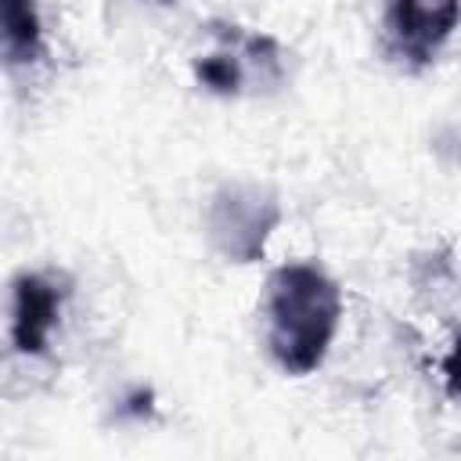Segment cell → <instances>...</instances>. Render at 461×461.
Instances as JSON below:
<instances>
[{
	"label": "cell",
	"mask_w": 461,
	"mask_h": 461,
	"mask_svg": "<svg viewBox=\"0 0 461 461\" xmlns=\"http://www.w3.org/2000/svg\"><path fill=\"white\" fill-rule=\"evenodd\" d=\"M342 317L339 285L310 267H277L267 281V342L288 375H310L324 364Z\"/></svg>",
	"instance_id": "6da1fadb"
},
{
	"label": "cell",
	"mask_w": 461,
	"mask_h": 461,
	"mask_svg": "<svg viewBox=\"0 0 461 461\" xmlns=\"http://www.w3.org/2000/svg\"><path fill=\"white\" fill-rule=\"evenodd\" d=\"M58 310H61V288L43 274H22L14 281V321H11L14 349L25 357L43 353L58 324Z\"/></svg>",
	"instance_id": "277c9868"
},
{
	"label": "cell",
	"mask_w": 461,
	"mask_h": 461,
	"mask_svg": "<svg viewBox=\"0 0 461 461\" xmlns=\"http://www.w3.org/2000/svg\"><path fill=\"white\" fill-rule=\"evenodd\" d=\"M0 29H4V54L11 65H29L40 58L43 25L36 0H0Z\"/></svg>",
	"instance_id": "5b68a950"
},
{
	"label": "cell",
	"mask_w": 461,
	"mask_h": 461,
	"mask_svg": "<svg viewBox=\"0 0 461 461\" xmlns=\"http://www.w3.org/2000/svg\"><path fill=\"white\" fill-rule=\"evenodd\" d=\"M457 18H461V0H389L385 36L403 61L429 65L457 29Z\"/></svg>",
	"instance_id": "3957f363"
},
{
	"label": "cell",
	"mask_w": 461,
	"mask_h": 461,
	"mask_svg": "<svg viewBox=\"0 0 461 461\" xmlns=\"http://www.w3.org/2000/svg\"><path fill=\"white\" fill-rule=\"evenodd\" d=\"M443 375H447V389H450V396L461 400V335H457L454 349H450L447 360H443Z\"/></svg>",
	"instance_id": "52a82bcc"
},
{
	"label": "cell",
	"mask_w": 461,
	"mask_h": 461,
	"mask_svg": "<svg viewBox=\"0 0 461 461\" xmlns=\"http://www.w3.org/2000/svg\"><path fill=\"white\" fill-rule=\"evenodd\" d=\"M194 76L202 86H209L212 94H238L245 83V68H241V54L230 50H216L194 61Z\"/></svg>",
	"instance_id": "8992f818"
},
{
	"label": "cell",
	"mask_w": 461,
	"mask_h": 461,
	"mask_svg": "<svg viewBox=\"0 0 461 461\" xmlns=\"http://www.w3.org/2000/svg\"><path fill=\"white\" fill-rule=\"evenodd\" d=\"M155 4H176V0H155Z\"/></svg>",
	"instance_id": "ba28073f"
},
{
	"label": "cell",
	"mask_w": 461,
	"mask_h": 461,
	"mask_svg": "<svg viewBox=\"0 0 461 461\" xmlns=\"http://www.w3.org/2000/svg\"><path fill=\"white\" fill-rule=\"evenodd\" d=\"M277 220H281V205L259 184H223L205 212V227L216 252L234 263L259 259Z\"/></svg>",
	"instance_id": "7a4b0ae2"
}]
</instances>
